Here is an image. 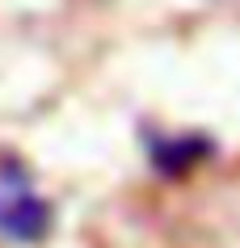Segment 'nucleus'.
Segmentation results:
<instances>
[{"label":"nucleus","mask_w":240,"mask_h":248,"mask_svg":"<svg viewBox=\"0 0 240 248\" xmlns=\"http://www.w3.org/2000/svg\"><path fill=\"white\" fill-rule=\"evenodd\" d=\"M211 152L207 139H152V164L160 172H186Z\"/></svg>","instance_id":"2"},{"label":"nucleus","mask_w":240,"mask_h":248,"mask_svg":"<svg viewBox=\"0 0 240 248\" xmlns=\"http://www.w3.org/2000/svg\"><path fill=\"white\" fill-rule=\"evenodd\" d=\"M51 232V206L17 160H0V240L38 244Z\"/></svg>","instance_id":"1"}]
</instances>
